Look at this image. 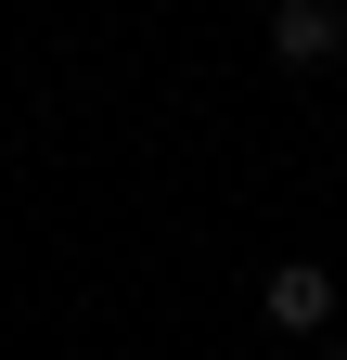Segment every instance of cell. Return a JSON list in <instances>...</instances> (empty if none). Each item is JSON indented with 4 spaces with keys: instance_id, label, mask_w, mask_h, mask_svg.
<instances>
[{
    "instance_id": "1",
    "label": "cell",
    "mask_w": 347,
    "mask_h": 360,
    "mask_svg": "<svg viewBox=\"0 0 347 360\" xmlns=\"http://www.w3.org/2000/svg\"><path fill=\"white\" fill-rule=\"evenodd\" d=\"M334 52H347V13H334V0H270V65L309 77V65H334Z\"/></svg>"
},
{
    "instance_id": "2",
    "label": "cell",
    "mask_w": 347,
    "mask_h": 360,
    "mask_svg": "<svg viewBox=\"0 0 347 360\" xmlns=\"http://www.w3.org/2000/svg\"><path fill=\"white\" fill-rule=\"evenodd\" d=\"M270 322H283V335L334 322V270H322V257H283V270H270Z\"/></svg>"
},
{
    "instance_id": "3",
    "label": "cell",
    "mask_w": 347,
    "mask_h": 360,
    "mask_svg": "<svg viewBox=\"0 0 347 360\" xmlns=\"http://www.w3.org/2000/svg\"><path fill=\"white\" fill-rule=\"evenodd\" d=\"M322 360H347V347H322Z\"/></svg>"
},
{
    "instance_id": "4",
    "label": "cell",
    "mask_w": 347,
    "mask_h": 360,
    "mask_svg": "<svg viewBox=\"0 0 347 360\" xmlns=\"http://www.w3.org/2000/svg\"><path fill=\"white\" fill-rule=\"evenodd\" d=\"M334 347H347V335H334Z\"/></svg>"
}]
</instances>
